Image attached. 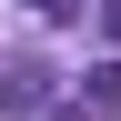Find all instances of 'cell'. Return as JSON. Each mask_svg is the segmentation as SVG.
I'll use <instances>...</instances> for the list:
<instances>
[{"mask_svg":"<svg viewBox=\"0 0 121 121\" xmlns=\"http://www.w3.org/2000/svg\"><path fill=\"white\" fill-rule=\"evenodd\" d=\"M101 30H111V40H121V0H101Z\"/></svg>","mask_w":121,"mask_h":121,"instance_id":"obj_5","label":"cell"},{"mask_svg":"<svg viewBox=\"0 0 121 121\" xmlns=\"http://www.w3.org/2000/svg\"><path fill=\"white\" fill-rule=\"evenodd\" d=\"M40 121H101V111H91V101H71V111H40Z\"/></svg>","mask_w":121,"mask_h":121,"instance_id":"obj_4","label":"cell"},{"mask_svg":"<svg viewBox=\"0 0 121 121\" xmlns=\"http://www.w3.org/2000/svg\"><path fill=\"white\" fill-rule=\"evenodd\" d=\"M30 10H40V20H71V10H81V0H30Z\"/></svg>","mask_w":121,"mask_h":121,"instance_id":"obj_3","label":"cell"},{"mask_svg":"<svg viewBox=\"0 0 121 121\" xmlns=\"http://www.w3.org/2000/svg\"><path fill=\"white\" fill-rule=\"evenodd\" d=\"M121 101V60H91V111H111Z\"/></svg>","mask_w":121,"mask_h":121,"instance_id":"obj_2","label":"cell"},{"mask_svg":"<svg viewBox=\"0 0 121 121\" xmlns=\"http://www.w3.org/2000/svg\"><path fill=\"white\" fill-rule=\"evenodd\" d=\"M0 111H40V71H0Z\"/></svg>","mask_w":121,"mask_h":121,"instance_id":"obj_1","label":"cell"}]
</instances>
